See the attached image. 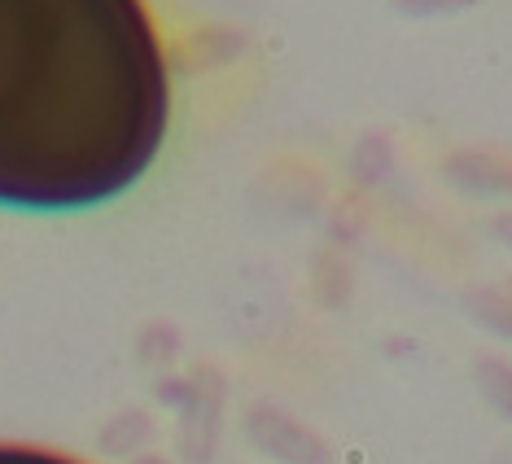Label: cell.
I'll return each mask as SVG.
<instances>
[{"label": "cell", "mask_w": 512, "mask_h": 464, "mask_svg": "<svg viewBox=\"0 0 512 464\" xmlns=\"http://www.w3.org/2000/svg\"><path fill=\"white\" fill-rule=\"evenodd\" d=\"M167 123L145 0H0V206L110 202L149 171Z\"/></svg>", "instance_id": "6da1fadb"}, {"label": "cell", "mask_w": 512, "mask_h": 464, "mask_svg": "<svg viewBox=\"0 0 512 464\" xmlns=\"http://www.w3.org/2000/svg\"><path fill=\"white\" fill-rule=\"evenodd\" d=\"M0 464H79L71 456H57L44 447H18V443H0Z\"/></svg>", "instance_id": "7a4b0ae2"}]
</instances>
